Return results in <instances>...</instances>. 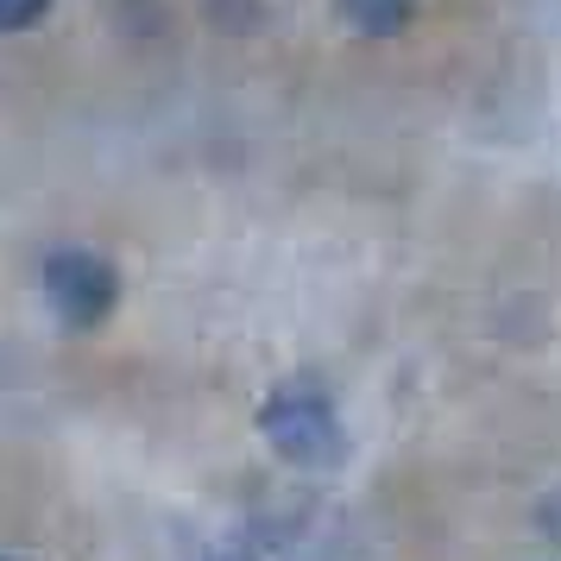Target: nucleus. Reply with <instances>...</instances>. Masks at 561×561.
Masks as SVG:
<instances>
[{
	"instance_id": "2",
	"label": "nucleus",
	"mask_w": 561,
	"mask_h": 561,
	"mask_svg": "<svg viewBox=\"0 0 561 561\" xmlns=\"http://www.w3.org/2000/svg\"><path fill=\"white\" fill-rule=\"evenodd\" d=\"M121 297V278L102 253H82V247H64V253L45 259V304L57 309V322L70 329H95L107 322V309Z\"/></svg>"
},
{
	"instance_id": "6",
	"label": "nucleus",
	"mask_w": 561,
	"mask_h": 561,
	"mask_svg": "<svg viewBox=\"0 0 561 561\" xmlns=\"http://www.w3.org/2000/svg\"><path fill=\"white\" fill-rule=\"evenodd\" d=\"M208 561H253V556H247V549H215Z\"/></svg>"
},
{
	"instance_id": "7",
	"label": "nucleus",
	"mask_w": 561,
	"mask_h": 561,
	"mask_svg": "<svg viewBox=\"0 0 561 561\" xmlns=\"http://www.w3.org/2000/svg\"><path fill=\"white\" fill-rule=\"evenodd\" d=\"M0 561H7V556H0Z\"/></svg>"
},
{
	"instance_id": "3",
	"label": "nucleus",
	"mask_w": 561,
	"mask_h": 561,
	"mask_svg": "<svg viewBox=\"0 0 561 561\" xmlns=\"http://www.w3.org/2000/svg\"><path fill=\"white\" fill-rule=\"evenodd\" d=\"M334 13L359 32V38H398L416 13V0H334Z\"/></svg>"
},
{
	"instance_id": "5",
	"label": "nucleus",
	"mask_w": 561,
	"mask_h": 561,
	"mask_svg": "<svg viewBox=\"0 0 561 561\" xmlns=\"http://www.w3.org/2000/svg\"><path fill=\"white\" fill-rule=\"evenodd\" d=\"M542 530H556V536H561V499H556L549 511H542Z\"/></svg>"
},
{
	"instance_id": "4",
	"label": "nucleus",
	"mask_w": 561,
	"mask_h": 561,
	"mask_svg": "<svg viewBox=\"0 0 561 561\" xmlns=\"http://www.w3.org/2000/svg\"><path fill=\"white\" fill-rule=\"evenodd\" d=\"M51 13V0H0V32H26Z\"/></svg>"
},
{
	"instance_id": "1",
	"label": "nucleus",
	"mask_w": 561,
	"mask_h": 561,
	"mask_svg": "<svg viewBox=\"0 0 561 561\" xmlns=\"http://www.w3.org/2000/svg\"><path fill=\"white\" fill-rule=\"evenodd\" d=\"M259 430H265V442H272L290 467H341V455H347L341 416H334L329 391L316 379L278 385V391L265 398V410H259Z\"/></svg>"
}]
</instances>
